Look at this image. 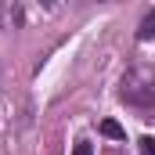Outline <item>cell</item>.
<instances>
[{"instance_id": "1", "label": "cell", "mask_w": 155, "mask_h": 155, "mask_svg": "<svg viewBox=\"0 0 155 155\" xmlns=\"http://www.w3.org/2000/svg\"><path fill=\"white\" fill-rule=\"evenodd\" d=\"M123 101H134V105L148 108V105H152V87L141 83L137 76H126V79H123Z\"/></svg>"}, {"instance_id": "2", "label": "cell", "mask_w": 155, "mask_h": 155, "mask_svg": "<svg viewBox=\"0 0 155 155\" xmlns=\"http://www.w3.org/2000/svg\"><path fill=\"white\" fill-rule=\"evenodd\" d=\"M101 134H105V137H112V141H123V137H126V130L119 126L116 119H105V123H101Z\"/></svg>"}, {"instance_id": "3", "label": "cell", "mask_w": 155, "mask_h": 155, "mask_svg": "<svg viewBox=\"0 0 155 155\" xmlns=\"http://www.w3.org/2000/svg\"><path fill=\"white\" fill-rule=\"evenodd\" d=\"M155 36V11H148V18L141 22V29H137V40H152Z\"/></svg>"}, {"instance_id": "4", "label": "cell", "mask_w": 155, "mask_h": 155, "mask_svg": "<svg viewBox=\"0 0 155 155\" xmlns=\"http://www.w3.org/2000/svg\"><path fill=\"white\" fill-rule=\"evenodd\" d=\"M137 148H141V155H155V137H141Z\"/></svg>"}, {"instance_id": "5", "label": "cell", "mask_w": 155, "mask_h": 155, "mask_svg": "<svg viewBox=\"0 0 155 155\" xmlns=\"http://www.w3.org/2000/svg\"><path fill=\"white\" fill-rule=\"evenodd\" d=\"M72 155H94V148H90V141H76V148H72Z\"/></svg>"}]
</instances>
